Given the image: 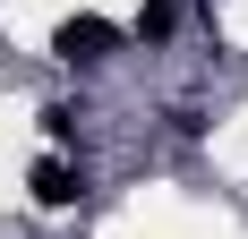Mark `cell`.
I'll use <instances>...</instances> for the list:
<instances>
[{
  "label": "cell",
  "instance_id": "3957f363",
  "mask_svg": "<svg viewBox=\"0 0 248 239\" xmlns=\"http://www.w3.org/2000/svg\"><path fill=\"white\" fill-rule=\"evenodd\" d=\"M137 34L163 43V34H171V0H146V9H137Z\"/></svg>",
  "mask_w": 248,
  "mask_h": 239
},
{
  "label": "cell",
  "instance_id": "7a4b0ae2",
  "mask_svg": "<svg viewBox=\"0 0 248 239\" xmlns=\"http://www.w3.org/2000/svg\"><path fill=\"white\" fill-rule=\"evenodd\" d=\"M77 188H86V171H77V163H43V171H34V196H43V205H69Z\"/></svg>",
  "mask_w": 248,
  "mask_h": 239
},
{
  "label": "cell",
  "instance_id": "6da1fadb",
  "mask_svg": "<svg viewBox=\"0 0 248 239\" xmlns=\"http://www.w3.org/2000/svg\"><path fill=\"white\" fill-rule=\"evenodd\" d=\"M111 43H120V34H111L103 17H69V26H60V60H77V69L111 60Z\"/></svg>",
  "mask_w": 248,
  "mask_h": 239
}]
</instances>
